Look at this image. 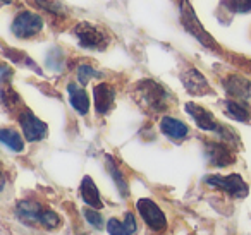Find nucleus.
<instances>
[{
	"label": "nucleus",
	"mask_w": 251,
	"mask_h": 235,
	"mask_svg": "<svg viewBox=\"0 0 251 235\" xmlns=\"http://www.w3.org/2000/svg\"><path fill=\"white\" fill-rule=\"evenodd\" d=\"M181 21H182V24H184L186 31H188L189 35L195 36L201 45H205L206 48H219V45L215 43V40L210 36V33L205 31V28L201 26V23L198 21V18H196L195 11L191 9V5H189L188 0H182L181 2Z\"/></svg>",
	"instance_id": "nucleus-1"
},
{
	"label": "nucleus",
	"mask_w": 251,
	"mask_h": 235,
	"mask_svg": "<svg viewBox=\"0 0 251 235\" xmlns=\"http://www.w3.org/2000/svg\"><path fill=\"white\" fill-rule=\"evenodd\" d=\"M138 94H140V101L147 105L150 110L162 112L167 108V91L155 81H143L138 84Z\"/></svg>",
	"instance_id": "nucleus-2"
},
{
	"label": "nucleus",
	"mask_w": 251,
	"mask_h": 235,
	"mask_svg": "<svg viewBox=\"0 0 251 235\" xmlns=\"http://www.w3.org/2000/svg\"><path fill=\"white\" fill-rule=\"evenodd\" d=\"M74 35H76L77 42L83 48L103 50L108 45V38L103 35V31L98 29L97 26L90 24V23H79L74 28Z\"/></svg>",
	"instance_id": "nucleus-3"
},
{
	"label": "nucleus",
	"mask_w": 251,
	"mask_h": 235,
	"mask_svg": "<svg viewBox=\"0 0 251 235\" xmlns=\"http://www.w3.org/2000/svg\"><path fill=\"white\" fill-rule=\"evenodd\" d=\"M208 186L220 189L224 192L230 194L234 197H244L248 194V186L243 180V177L237 173H230V175H210L205 179Z\"/></svg>",
	"instance_id": "nucleus-4"
},
{
	"label": "nucleus",
	"mask_w": 251,
	"mask_h": 235,
	"mask_svg": "<svg viewBox=\"0 0 251 235\" xmlns=\"http://www.w3.org/2000/svg\"><path fill=\"white\" fill-rule=\"evenodd\" d=\"M42 28H43V19L38 14L29 11L21 12L14 19V23H12V33L21 40L31 38V36L38 35L42 31Z\"/></svg>",
	"instance_id": "nucleus-5"
},
{
	"label": "nucleus",
	"mask_w": 251,
	"mask_h": 235,
	"mask_svg": "<svg viewBox=\"0 0 251 235\" xmlns=\"http://www.w3.org/2000/svg\"><path fill=\"white\" fill-rule=\"evenodd\" d=\"M136 208L140 211L141 218L147 221V225L150 228H153V230H164L167 227V218H165L164 211L151 199H140L136 203Z\"/></svg>",
	"instance_id": "nucleus-6"
},
{
	"label": "nucleus",
	"mask_w": 251,
	"mask_h": 235,
	"mask_svg": "<svg viewBox=\"0 0 251 235\" xmlns=\"http://www.w3.org/2000/svg\"><path fill=\"white\" fill-rule=\"evenodd\" d=\"M19 124H21V129L28 141H42L47 136V124L38 117H35L29 110H23L19 114Z\"/></svg>",
	"instance_id": "nucleus-7"
},
{
	"label": "nucleus",
	"mask_w": 251,
	"mask_h": 235,
	"mask_svg": "<svg viewBox=\"0 0 251 235\" xmlns=\"http://www.w3.org/2000/svg\"><path fill=\"white\" fill-rule=\"evenodd\" d=\"M182 84H184V88L189 93L196 94V96L213 93L208 81L205 79V76H203L198 69H193V67H189V69H186L184 72H182Z\"/></svg>",
	"instance_id": "nucleus-8"
},
{
	"label": "nucleus",
	"mask_w": 251,
	"mask_h": 235,
	"mask_svg": "<svg viewBox=\"0 0 251 235\" xmlns=\"http://www.w3.org/2000/svg\"><path fill=\"white\" fill-rule=\"evenodd\" d=\"M206 156L208 162L215 166H229L236 162L234 151L224 142H206Z\"/></svg>",
	"instance_id": "nucleus-9"
},
{
	"label": "nucleus",
	"mask_w": 251,
	"mask_h": 235,
	"mask_svg": "<svg viewBox=\"0 0 251 235\" xmlns=\"http://www.w3.org/2000/svg\"><path fill=\"white\" fill-rule=\"evenodd\" d=\"M186 112L195 118L196 125L203 131H213V132H219L220 129V124L215 120L212 112H208L206 108L200 107L196 103H188L186 105Z\"/></svg>",
	"instance_id": "nucleus-10"
},
{
	"label": "nucleus",
	"mask_w": 251,
	"mask_h": 235,
	"mask_svg": "<svg viewBox=\"0 0 251 235\" xmlns=\"http://www.w3.org/2000/svg\"><path fill=\"white\" fill-rule=\"evenodd\" d=\"M226 91L236 100H248L251 98V83L243 76H229L224 81Z\"/></svg>",
	"instance_id": "nucleus-11"
},
{
	"label": "nucleus",
	"mask_w": 251,
	"mask_h": 235,
	"mask_svg": "<svg viewBox=\"0 0 251 235\" xmlns=\"http://www.w3.org/2000/svg\"><path fill=\"white\" fill-rule=\"evenodd\" d=\"M93 96H95V108H97L98 114H107L108 110L114 105V88L107 83H100L95 86L93 90Z\"/></svg>",
	"instance_id": "nucleus-12"
},
{
	"label": "nucleus",
	"mask_w": 251,
	"mask_h": 235,
	"mask_svg": "<svg viewBox=\"0 0 251 235\" xmlns=\"http://www.w3.org/2000/svg\"><path fill=\"white\" fill-rule=\"evenodd\" d=\"M43 206L35 201H21L18 204V210H16V214L19 216V220H23L25 223L29 225H40V216H42Z\"/></svg>",
	"instance_id": "nucleus-13"
},
{
	"label": "nucleus",
	"mask_w": 251,
	"mask_h": 235,
	"mask_svg": "<svg viewBox=\"0 0 251 235\" xmlns=\"http://www.w3.org/2000/svg\"><path fill=\"white\" fill-rule=\"evenodd\" d=\"M160 129L165 136L172 139H184L188 138L189 134V129L184 122L177 120V118H172V117H164L160 122Z\"/></svg>",
	"instance_id": "nucleus-14"
},
{
	"label": "nucleus",
	"mask_w": 251,
	"mask_h": 235,
	"mask_svg": "<svg viewBox=\"0 0 251 235\" xmlns=\"http://www.w3.org/2000/svg\"><path fill=\"white\" fill-rule=\"evenodd\" d=\"M81 197H83V201L86 204H90L91 208H95V210H100L101 206H103V203H101L100 199V192H98L97 186H95L93 179L91 177H84L83 182H81Z\"/></svg>",
	"instance_id": "nucleus-15"
},
{
	"label": "nucleus",
	"mask_w": 251,
	"mask_h": 235,
	"mask_svg": "<svg viewBox=\"0 0 251 235\" xmlns=\"http://www.w3.org/2000/svg\"><path fill=\"white\" fill-rule=\"evenodd\" d=\"M69 100L71 105L74 107V110L81 115L88 114V108H90V100H88V94L84 93V90L77 88L76 84H69Z\"/></svg>",
	"instance_id": "nucleus-16"
},
{
	"label": "nucleus",
	"mask_w": 251,
	"mask_h": 235,
	"mask_svg": "<svg viewBox=\"0 0 251 235\" xmlns=\"http://www.w3.org/2000/svg\"><path fill=\"white\" fill-rule=\"evenodd\" d=\"M224 103H226V114L229 115L230 118H234V120H237V122L250 120L251 114L244 103H241V101H237V100H227V101H224Z\"/></svg>",
	"instance_id": "nucleus-17"
},
{
	"label": "nucleus",
	"mask_w": 251,
	"mask_h": 235,
	"mask_svg": "<svg viewBox=\"0 0 251 235\" xmlns=\"http://www.w3.org/2000/svg\"><path fill=\"white\" fill-rule=\"evenodd\" d=\"M0 141L4 142L7 148H11L12 151H23L25 149L23 138L12 129H0Z\"/></svg>",
	"instance_id": "nucleus-18"
},
{
	"label": "nucleus",
	"mask_w": 251,
	"mask_h": 235,
	"mask_svg": "<svg viewBox=\"0 0 251 235\" xmlns=\"http://www.w3.org/2000/svg\"><path fill=\"white\" fill-rule=\"evenodd\" d=\"M33 4L38 9H43V11L50 12V14L60 16V18L67 14V9L60 4L59 0H33Z\"/></svg>",
	"instance_id": "nucleus-19"
},
{
	"label": "nucleus",
	"mask_w": 251,
	"mask_h": 235,
	"mask_svg": "<svg viewBox=\"0 0 251 235\" xmlns=\"http://www.w3.org/2000/svg\"><path fill=\"white\" fill-rule=\"evenodd\" d=\"M107 166H108V172H110L112 179H114L115 184H117V187H119V190H121V194H122V196H127V184H126V180H124V177H122V173L119 172V168L115 166L114 160L108 158L107 160Z\"/></svg>",
	"instance_id": "nucleus-20"
},
{
	"label": "nucleus",
	"mask_w": 251,
	"mask_h": 235,
	"mask_svg": "<svg viewBox=\"0 0 251 235\" xmlns=\"http://www.w3.org/2000/svg\"><path fill=\"white\" fill-rule=\"evenodd\" d=\"M7 55H9V59H11L12 62H16V64H25L26 67H31L33 70L40 72V69L36 67V64L33 62V60L29 59V57L26 55L25 52H21V50H9Z\"/></svg>",
	"instance_id": "nucleus-21"
},
{
	"label": "nucleus",
	"mask_w": 251,
	"mask_h": 235,
	"mask_svg": "<svg viewBox=\"0 0 251 235\" xmlns=\"http://www.w3.org/2000/svg\"><path fill=\"white\" fill-rule=\"evenodd\" d=\"M59 223H60V218L57 216V213H53V211L49 210V208H43L42 216H40V225H43L45 228L52 230V228L59 227Z\"/></svg>",
	"instance_id": "nucleus-22"
},
{
	"label": "nucleus",
	"mask_w": 251,
	"mask_h": 235,
	"mask_svg": "<svg viewBox=\"0 0 251 235\" xmlns=\"http://www.w3.org/2000/svg\"><path fill=\"white\" fill-rule=\"evenodd\" d=\"M224 4L232 12H251V0H226Z\"/></svg>",
	"instance_id": "nucleus-23"
},
{
	"label": "nucleus",
	"mask_w": 251,
	"mask_h": 235,
	"mask_svg": "<svg viewBox=\"0 0 251 235\" xmlns=\"http://www.w3.org/2000/svg\"><path fill=\"white\" fill-rule=\"evenodd\" d=\"M98 76H100V74H98L91 66H88V64H83V66L77 69V79H79L81 84H86L91 77H98Z\"/></svg>",
	"instance_id": "nucleus-24"
},
{
	"label": "nucleus",
	"mask_w": 251,
	"mask_h": 235,
	"mask_svg": "<svg viewBox=\"0 0 251 235\" xmlns=\"http://www.w3.org/2000/svg\"><path fill=\"white\" fill-rule=\"evenodd\" d=\"M107 230L110 235H131V232L127 230V227L124 225V221H119L115 220V218H112V220H108V225H107Z\"/></svg>",
	"instance_id": "nucleus-25"
},
{
	"label": "nucleus",
	"mask_w": 251,
	"mask_h": 235,
	"mask_svg": "<svg viewBox=\"0 0 251 235\" xmlns=\"http://www.w3.org/2000/svg\"><path fill=\"white\" fill-rule=\"evenodd\" d=\"M0 100L4 101V105L7 108H12V107L18 105L19 98L12 90H9V88H2V90H0Z\"/></svg>",
	"instance_id": "nucleus-26"
},
{
	"label": "nucleus",
	"mask_w": 251,
	"mask_h": 235,
	"mask_svg": "<svg viewBox=\"0 0 251 235\" xmlns=\"http://www.w3.org/2000/svg\"><path fill=\"white\" fill-rule=\"evenodd\" d=\"M84 218H86V220L97 228H100L101 223H103V220H101V214L98 213L97 210H84Z\"/></svg>",
	"instance_id": "nucleus-27"
},
{
	"label": "nucleus",
	"mask_w": 251,
	"mask_h": 235,
	"mask_svg": "<svg viewBox=\"0 0 251 235\" xmlns=\"http://www.w3.org/2000/svg\"><path fill=\"white\" fill-rule=\"evenodd\" d=\"M124 225H126V227H127V230H129L131 234H134V232H136V220H134L133 213H126Z\"/></svg>",
	"instance_id": "nucleus-28"
},
{
	"label": "nucleus",
	"mask_w": 251,
	"mask_h": 235,
	"mask_svg": "<svg viewBox=\"0 0 251 235\" xmlns=\"http://www.w3.org/2000/svg\"><path fill=\"white\" fill-rule=\"evenodd\" d=\"M4 189V175H2V170H0V192Z\"/></svg>",
	"instance_id": "nucleus-29"
},
{
	"label": "nucleus",
	"mask_w": 251,
	"mask_h": 235,
	"mask_svg": "<svg viewBox=\"0 0 251 235\" xmlns=\"http://www.w3.org/2000/svg\"><path fill=\"white\" fill-rule=\"evenodd\" d=\"M0 2H4V4H5V2H9V0H0Z\"/></svg>",
	"instance_id": "nucleus-30"
}]
</instances>
